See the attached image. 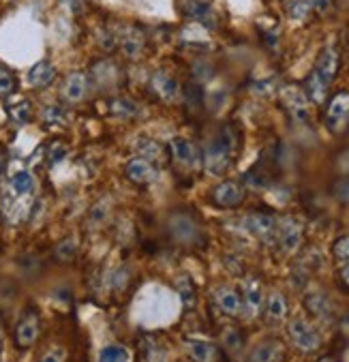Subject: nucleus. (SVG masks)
Here are the masks:
<instances>
[{
	"label": "nucleus",
	"instance_id": "obj_29",
	"mask_svg": "<svg viewBox=\"0 0 349 362\" xmlns=\"http://www.w3.org/2000/svg\"><path fill=\"white\" fill-rule=\"evenodd\" d=\"M178 294H180V300H182V307L184 309H193L195 307L197 296H195V287H193V283H191L189 276H182L178 281Z\"/></svg>",
	"mask_w": 349,
	"mask_h": 362
},
{
	"label": "nucleus",
	"instance_id": "obj_21",
	"mask_svg": "<svg viewBox=\"0 0 349 362\" xmlns=\"http://www.w3.org/2000/svg\"><path fill=\"white\" fill-rule=\"evenodd\" d=\"M153 90L165 101H176L180 97L178 82L170 74H165V71H157V74L153 76Z\"/></svg>",
	"mask_w": 349,
	"mask_h": 362
},
{
	"label": "nucleus",
	"instance_id": "obj_43",
	"mask_svg": "<svg viewBox=\"0 0 349 362\" xmlns=\"http://www.w3.org/2000/svg\"><path fill=\"white\" fill-rule=\"evenodd\" d=\"M321 362H332V360H330V358H324V360H321Z\"/></svg>",
	"mask_w": 349,
	"mask_h": 362
},
{
	"label": "nucleus",
	"instance_id": "obj_15",
	"mask_svg": "<svg viewBox=\"0 0 349 362\" xmlns=\"http://www.w3.org/2000/svg\"><path fill=\"white\" fill-rule=\"evenodd\" d=\"M213 199H215V204H217V206H221V208H236V206H240V204H242V199H244V191H242V187H240L238 182H234V180H225V182H221V185H217V187H215V191H213Z\"/></svg>",
	"mask_w": 349,
	"mask_h": 362
},
{
	"label": "nucleus",
	"instance_id": "obj_28",
	"mask_svg": "<svg viewBox=\"0 0 349 362\" xmlns=\"http://www.w3.org/2000/svg\"><path fill=\"white\" fill-rule=\"evenodd\" d=\"M9 118L16 122V124H26L30 118H32V105L30 101L22 99L18 103H11L9 105Z\"/></svg>",
	"mask_w": 349,
	"mask_h": 362
},
{
	"label": "nucleus",
	"instance_id": "obj_24",
	"mask_svg": "<svg viewBox=\"0 0 349 362\" xmlns=\"http://www.w3.org/2000/svg\"><path fill=\"white\" fill-rule=\"evenodd\" d=\"M135 151L142 155V159L150 161V163H163L165 161V151L159 141L155 139H137L135 141Z\"/></svg>",
	"mask_w": 349,
	"mask_h": 362
},
{
	"label": "nucleus",
	"instance_id": "obj_6",
	"mask_svg": "<svg viewBox=\"0 0 349 362\" xmlns=\"http://www.w3.org/2000/svg\"><path fill=\"white\" fill-rule=\"evenodd\" d=\"M349 122V93L341 90L332 97L328 112H326V124L330 131L338 133Z\"/></svg>",
	"mask_w": 349,
	"mask_h": 362
},
{
	"label": "nucleus",
	"instance_id": "obj_41",
	"mask_svg": "<svg viewBox=\"0 0 349 362\" xmlns=\"http://www.w3.org/2000/svg\"><path fill=\"white\" fill-rule=\"evenodd\" d=\"M3 170H5V155L0 153V174H3Z\"/></svg>",
	"mask_w": 349,
	"mask_h": 362
},
{
	"label": "nucleus",
	"instance_id": "obj_17",
	"mask_svg": "<svg viewBox=\"0 0 349 362\" xmlns=\"http://www.w3.org/2000/svg\"><path fill=\"white\" fill-rule=\"evenodd\" d=\"M264 315L268 324H281L288 317V298L281 292H272L264 300Z\"/></svg>",
	"mask_w": 349,
	"mask_h": 362
},
{
	"label": "nucleus",
	"instance_id": "obj_32",
	"mask_svg": "<svg viewBox=\"0 0 349 362\" xmlns=\"http://www.w3.org/2000/svg\"><path fill=\"white\" fill-rule=\"evenodd\" d=\"M191 356L195 362H213L215 358V347L211 343H191Z\"/></svg>",
	"mask_w": 349,
	"mask_h": 362
},
{
	"label": "nucleus",
	"instance_id": "obj_36",
	"mask_svg": "<svg viewBox=\"0 0 349 362\" xmlns=\"http://www.w3.org/2000/svg\"><path fill=\"white\" fill-rule=\"evenodd\" d=\"M332 251H334V255H336L338 259H347V262H349V236L338 238V240L334 243Z\"/></svg>",
	"mask_w": 349,
	"mask_h": 362
},
{
	"label": "nucleus",
	"instance_id": "obj_8",
	"mask_svg": "<svg viewBox=\"0 0 349 362\" xmlns=\"http://www.w3.org/2000/svg\"><path fill=\"white\" fill-rule=\"evenodd\" d=\"M336 71H338V47L336 45H328L317 56V62H315L311 74H315L321 82H326L330 86L334 76H336Z\"/></svg>",
	"mask_w": 349,
	"mask_h": 362
},
{
	"label": "nucleus",
	"instance_id": "obj_11",
	"mask_svg": "<svg viewBox=\"0 0 349 362\" xmlns=\"http://www.w3.org/2000/svg\"><path fill=\"white\" fill-rule=\"evenodd\" d=\"M276 236H278V245H281L285 253H296L302 245V226L288 216V219L278 223Z\"/></svg>",
	"mask_w": 349,
	"mask_h": 362
},
{
	"label": "nucleus",
	"instance_id": "obj_10",
	"mask_svg": "<svg viewBox=\"0 0 349 362\" xmlns=\"http://www.w3.org/2000/svg\"><path fill=\"white\" fill-rule=\"evenodd\" d=\"M37 337H39V315L37 313H26L18 322L16 332H13L16 347L18 349H30L37 343Z\"/></svg>",
	"mask_w": 349,
	"mask_h": 362
},
{
	"label": "nucleus",
	"instance_id": "obj_4",
	"mask_svg": "<svg viewBox=\"0 0 349 362\" xmlns=\"http://www.w3.org/2000/svg\"><path fill=\"white\" fill-rule=\"evenodd\" d=\"M288 334L292 339V343L300 349V351H315L321 345V337L319 332L302 317H294L288 324Z\"/></svg>",
	"mask_w": 349,
	"mask_h": 362
},
{
	"label": "nucleus",
	"instance_id": "obj_34",
	"mask_svg": "<svg viewBox=\"0 0 349 362\" xmlns=\"http://www.w3.org/2000/svg\"><path fill=\"white\" fill-rule=\"evenodd\" d=\"M41 118H43L45 124H52L54 127V124H62L66 120V112L60 105H47L41 112Z\"/></svg>",
	"mask_w": 349,
	"mask_h": 362
},
{
	"label": "nucleus",
	"instance_id": "obj_1",
	"mask_svg": "<svg viewBox=\"0 0 349 362\" xmlns=\"http://www.w3.org/2000/svg\"><path fill=\"white\" fill-rule=\"evenodd\" d=\"M37 189V180L32 172L28 170H18L11 174L7 182V193L3 195V210L11 221H22L24 216L30 212L32 195Z\"/></svg>",
	"mask_w": 349,
	"mask_h": 362
},
{
	"label": "nucleus",
	"instance_id": "obj_38",
	"mask_svg": "<svg viewBox=\"0 0 349 362\" xmlns=\"http://www.w3.org/2000/svg\"><path fill=\"white\" fill-rule=\"evenodd\" d=\"M313 9H317L319 13H330L332 11V0H311Z\"/></svg>",
	"mask_w": 349,
	"mask_h": 362
},
{
	"label": "nucleus",
	"instance_id": "obj_39",
	"mask_svg": "<svg viewBox=\"0 0 349 362\" xmlns=\"http://www.w3.org/2000/svg\"><path fill=\"white\" fill-rule=\"evenodd\" d=\"M60 3H62L64 7H69V9H71V11H76V9H80L82 0H60Z\"/></svg>",
	"mask_w": 349,
	"mask_h": 362
},
{
	"label": "nucleus",
	"instance_id": "obj_2",
	"mask_svg": "<svg viewBox=\"0 0 349 362\" xmlns=\"http://www.w3.org/2000/svg\"><path fill=\"white\" fill-rule=\"evenodd\" d=\"M238 151V131L234 124H225L219 129V133L211 139V144L206 146V153H203V163H206V170L219 176L223 174L234 155Z\"/></svg>",
	"mask_w": 349,
	"mask_h": 362
},
{
	"label": "nucleus",
	"instance_id": "obj_18",
	"mask_svg": "<svg viewBox=\"0 0 349 362\" xmlns=\"http://www.w3.org/2000/svg\"><path fill=\"white\" fill-rule=\"evenodd\" d=\"M172 153H174L176 161H180L182 165L195 168L199 163V151H197L195 144L187 137H174L172 139Z\"/></svg>",
	"mask_w": 349,
	"mask_h": 362
},
{
	"label": "nucleus",
	"instance_id": "obj_19",
	"mask_svg": "<svg viewBox=\"0 0 349 362\" xmlns=\"http://www.w3.org/2000/svg\"><path fill=\"white\" fill-rule=\"evenodd\" d=\"M56 80V66L49 60H39L28 71V84L32 88H47Z\"/></svg>",
	"mask_w": 349,
	"mask_h": 362
},
{
	"label": "nucleus",
	"instance_id": "obj_13",
	"mask_svg": "<svg viewBox=\"0 0 349 362\" xmlns=\"http://www.w3.org/2000/svg\"><path fill=\"white\" fill-rule=\"evenodd\" d=\"M264 287L257 279H247L242 285V309L249 317H255L264 307Z\"/></svg>",
	"mask_w": 349,
	"mask_h": 362
},
{
	"label": "nucleus",
	"instance_id": "obj_26",
	"mask_svg": "<svg viewBox=\"0 0 349 362\" xmlns=\"http://www.w3.org/2000/svg\"><path fill=\"white\" fill-rule=\"evenodd\" d=\"M122 49L126 56L131 58H137L139 54L144 52V35L139 30H131L122 37Z\"/></svg>",
	"mask_w": 349,
	"mask_h": 362
},
{
	"label": "nucleus",
	"instance_id": "obj_35",
	"mask_svg": "<svg viewBox=\"0 0 349 362\" xmlns=\"http://www.w3.org/2000/svg\"><path fill=\"white\" fill-rule=\"evenodd\" d=\"M64 157H66V146H64L62 141H54L52 146L47 148V163H49V165L60 163Z\"/></svg>",
	"mask_w": 349,
	"mask_h": 362
},
{
	"label": "nucleus",
	"instance_id": "obj_23",
	"mask_svg": "<svg viewBox=\"0 0 349 362\" xmlns=\"http://www.w3.org/2000/svg\"><path fill=\"white\" fill-rule=\"evenodd\" d=\"M110 114L116 116V118L131 120V118H139V116H142L144 110H142V105L135 103L133 99L118 97V99H112V101H110Z\"/></svg>",
	"mask_w": 349,
	"mask_h": 362
},
{
	"label": "nucleus",
	"instance_id": "obj_22",
	"mask_svg": "<svg viewBox=\"0 0 349 362\" xmlns=\"http://www.w3.org/2000/svg\"><path fill=\"white\" fill-rule=\"evenodd\" d=\"M304 305H307V309H309L317 320H321V322H330L332 315H334V307H332L330 298H328L326 294H321V292H311V294H307Z\"/></svg>",
	"mask_w": 349,
	"mask_h": 362
},
{
	"label": "nucleus",
	"instance_id": "obj_27",
	"mask_svg": "<svg viewBox=\"0 0 349 362\" xmlns=\"http://www.w3.org/2000/svg\"><path fill=\"white\" fill-rule=\"evenodd\" d=\"M16 90H18V78H16V74H13L11 69H7V66L0 64V97L7 99V97H11Z\"/></svg>",
	"mask_w": 349,
	"mask_h": 362
},
{
	"label": "nucleus",
	"instance_id": "obj_9",
	"mask_svg": "<svg viewBox=\"0 0 349 362\" xmlns=\"http://www.w3.org/2000/svg\"><path fill=\"white\" fill-rule=\"evenodd\" d=\"M184 11L201 28H206V30H215L217 28V11H215V7L211 3H206V0H187Z\"/></svg>",
	"mask_w": 349,
	"mask_h": 362
},
{
	"label": "nucleus",
	"instance_id": "obj_3",
	"mask_svg": "<svg viewBox=\"0 0 349 362\" xmlns=\"http://www.w3.org/2000/svg\"><path fill=\"white\" fill-rule=\"evenodd\" d=\"M167 230H170V236H172L178 245H184V247L199 245L201 232H199L197 223L191 219L189 214H184V212L172 214V219H170V223H167Z\"/></svg>",
	"mask_w": 349,
	"mask_h": 362
},
{
	"label": "nucleus",
	"instance_id": "obj_5",
	"mask_svg": "<svg viewBox=\"0 0 349 362\" xmlns=\"http://www.w3.org/2000/svg\"><path fill=\"white\" fill-rule=\"evenodd\" d=\"M244 228L255 238L268 243V240H272L276 236L278 221H276L274 214H268V212H251V214L244 216Z\"/></svg>",
	"mask_w": 349,
	"mask_h": 362
},
{
	"label": "nucleus",
	"instance_id": "obj_33",
	"mask_svg": "<svg viewBox=\"0 0 349 362\" xmlns=\"http://www.w3.org/2000/svg\"><path fill=\"white\" fill-rule=\"evenodd\" d=\"M54 255H56L60 262H71V259L78 255V243H76L73 238H66V240H62V243L56 247Z\"/></svg>",
	"mask_w": 349,
	"mask_h": 362
},
{
	"label": "nucleus",
	"instance_id": "obj_37",
	"mask_svg": "<svg viewBox=\"0 0 349 362\" xmlns=\"http://www.w3.org/2000/svg\"><path fill=\"white\" fill-rule=\"evenodd\" d=\"M41 362H64V349L62 347H54L47 354H43Z\"/></svg>",
	"mask_w": 349,
	"mask_h": 362
},
{
	"label": "nucleus",
	"instance_id": "obj_14",
	"mask_svg": "<svg viewBox=\"0 0 349 362\" xmlns=\"http://www.w3.org/2000/svg\"><path fill=\"white\" fill-rule=\"evenodd\" d=\"M124 176L135 185H148L157 178V165L142 157H137L124 165Z\"/></svg>",
	"mask_w": 349,
	"mask_h": 362
},
{
	"label": "nucleus",
	"instance_id": "obj_16",
	"mask_svg": "<svg viewBox=\"0 0 349 362\" xmlns=\"http://www.w3.org/2000/svg\"><path fill=\"white\" fill-rule=\"evenodd\" d=\"M281 358H283V345L274 339H266L257 343L249 354V362H281Z\"/></svg>",
	"mask_w": 349,
	"mask_h": 362
},
{
	"label": "nucleus",
	"instance_id": "obj_40",
	"mask_svg": "<svg viewBox=\"0 0 349 362\" xmlns=\"http://www.w3.org/2000/svg\"><path fill=\"white\" fill-rule=\"evenodd\" d=\"M341 279H343V283L349 287V264H345V266L341 268Z\"/></svg>",
	"mask_w": 349,
	"mask_h": 362
},
{
	"label": "nucleus",
	"instance_id": "obj_20",
	"mask_svg": "<svg viewBox=\"0 0 349 362\" xmlns=\"http://www.w3.org/2000/svg\"><path fill=\"white\" fill-rule=\"evenodd\" d=\"M215 303L225 315H238L242 311V296L234 287H219L215 292Z\"/></svg>",
	"mask_w": 349,
	"mask_h": 362
},
{
	"label": "nucleus",
	"instance_id": "obj_25",
	"mask_svg": "<svg viewBox=\"0 0 349 362\" xmlns=\"http://www.w3.org/2000/svg\"><path fill=\"white\" fill-rule=\"evenodd\" d=\"M304 88H307L304 95H307L309 101H313V103H324L326 97H328V90H330V86H328L326 82H321L315 74H309Z\"/></svg>",
	"mask_w": 349,
	"mask_h": 362
},
{
	"label": "nucleus",
	"instance_id": "obj_30",
	"mask_svg": "<svg viewBox=\"0 0 349 362\" xmlns=\"http://www.w3.org/2000/svg\"><path fill=\"white\" fill-rule=\"evenodd\" d=\"M129 360V351H126V347H122V345H107V347H103L101 349V354H99V362H126Z\"/></svg>",
	"mask_w": 349,
	"mask_h": 362
},
{
	"label": "nucleus",
	"instance_id": "obj_7",
	"mask_svg": "<svg viewBox=\"0 0 349 362\" xmlns=\"http://www.w3.org/2000/svg\"><path fill=\"white\" fill-rule=\"evenodd\" d=\"M281 99L288 107V112L298 120V122H307L309 120V97L304 95L302 88L298 86H283L281 90Z\"/></svg>",
	"mask_w": 349,
	"mask_h": 362
},
{
	"label": "nucleus",
	"instance_id": "obj_31",
	"mask_svg": "<svg viewBox=\"0 0 349 362\" xmlns=\"http://www.w3.org/2000/svg\"><path fill=\"white\" fill-rule=\"evenodd\" d=\"M313 11V3L311 0H292V3L288 5V13L292 20H307L309 13Z\"/></svg>",
	"mask_w": 349,
	"mask_h": 362
},
{
	"label": "nucleus",
	"instance_id": "obj_12",
	"mask_svg": "<svg viewBox=\"0 0 349 362\" xmlns=\"http://www.w3.org/2000/svg\"><path fill=\"white\" fill-rule=\"evenodd\" d=\"M88 88H90L88 76H86V74H80V71H76V74L66 76V80H64V84H62V88H60V95H62V99L69 101V103H80V101L86 99Z\"/></svg>",
	"mask_w": 349,
	"mask_h": 362
},
{
	"label": "nucleus",
	"instance_id": "obj_42",
	"mask_svg": "<svg viewBox=\"0 0 349 362\" xmlns=\"http://www.w3.org/2000/svg\"><path fill=\"white\" fill-rule=\"evenodd\" d=\"M3 347H5V339H3V332H0V354H3Z\"/></svg>",
	"mask_w": 349,
	"mask_h": 362
}]
</instances>
